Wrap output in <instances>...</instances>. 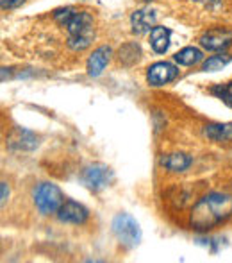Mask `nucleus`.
Instances as JSON below:
<instances>
[{
	"mask_svg": "<svg viewBox=\"0 0 232 263\" xmlns=\"http://www.w3.org/2000/svg\"><path fill=\"white\" fill-rule=\"evenodd\" d=\"M57 24L66 27L68 32V47L75 52L86 50L95 38L93 16L86 11H77L73 7H61L54 11Z\"/></svg>",
	"mask_w": 232,
	"mask_h": 263,
	"instance_id": "obj_1",
	"label": "nucleus"
},
{
	"mask_svg": "<svg viewBox=\"0 0 232 263\" xmlns=\"http://www.w3.org/2000/svg\"><path fill=\"white\" fill-rule=\"evenodd\" d=\"M232 215V197L225 194H209L193 206L189 217V224L197 231L218 226Z\"/></svg>",
	"mask_w": 232,
	"mask_h": 263,
	"instance_id": "obj_2",
	"label": "nucleus"
},
{
	"mask_svg": "<svg viewBox=\"0 0 232 263\" xmlns=\"http://www.w3.org/2000/svg\"><path fill=\"white\" fill-rule=\"evenodd\" d=\"M113 233L118 238V242L121 243L127 249H132L139 243L141 240V229H139V224L136 222L134 217H131L129 213H118L115 218H113Z\"/></svg>",
	"mask_w": 232,
	"mask_h": 263,
	"instance_id": "obj_3",
	"label": "nucleus"
},
{
	"mask_svg": "<svg viewBox=\"0 0 232 263\" xmlns=\"http://www.w3.org/2000/svg\"><path fill=\"white\" fill-rule=\"evenodd\" d=\"M34 202L36 208L41 211L43 215L57 213L59 208L65 202L61 190L52 183H41L38 184V188L34 190Z\"/></svg>",
	"mask_w": 232,
	"mask_h": 263,
	"instance_id": "obj_4",
	"label": "nucleus"
},
{
	"mask_svg": "<svg viewBox=\"0 0 232 263\" xmlns=\"http://www.w3.org/2000/svg\"><path fill=\"white\" fill-rule=\"evenodd\" d=\"M113 170L109 166L102 165V163H93L88 165L80 174V181L86 188H90L91 192H100L104 188H108L113 183Z\"/></svg>",
	"mask_w": 232,
	"mask_h": 263,
	"instance_id": "obj_5",
	"label": "nucleus"
},
{
	"mask_svg": "<svg viewBox=\"0 0 232 263\" xmlns=\"http://www.w3.org/2000/svg\"><path fill=\"white\" fill-rule=\"evenodd\" d=\"M232 43V31L229 29H209L207 32L200 36V45L205 50H211V52H218V50H225Z\"/></svg>",
	"mask_w": 232,
	"mask_h": 263,
	"instance_id": "obj_6",
	"label": "nucleus"
},
{
	"mask_svg": "<svg viewBox=\"0 0 232 263\" xmlns=\"http://www.w3.org/2000/svg\"><path fill=\"white\" fill-rule=\"evenodd\" d=\"M177 76H179V70H177L172 63H166V61L156 63V65L150 66L149 72H146V79H149V83L152 84V86H163V84L174 81Z\"/></svg>",
	"mask_w": 232,
	"mask_h": 263,
	"instance_id": "obj_7",
	"label": "nucleus"
},
{
	"mask_svg": "<svg viewBox=\"0 0 232 263\" xmlns=\"http://www.w3.org/2000/svg\"><path fill=\"white\" fill-rule=\"evenodd\" d=\"M88 215H90L88 210L75 201H65L57 211L59 220L68 222V224H84L88 220Z\"/></svg>",
	"mask_w": 232,
	"mask_h": 263,
	"instance_id": "obj_8",
	"label": "nucleus"
},
{
	"mask_svg": "<svg viewBox=\"0 0 232 263\" xmlns=\"http://www.w3.org/2000/svg\"><path fill=\"white\" fill-rule=\"evenodd\" d=\"M156 22H157V13L154 9H149V7L134 11L131 16L132 31L136 34H145V32L152 31L156 27Z\"/></svg>",
	"mask_w": 232,
	"mask_h": 263,
	"instance_id": "obj_9",
	"label": "nucleus"
},
{
	"mask_svg": "<svg viewBox=\"0 0 232 263\" xmlns=\"http://www.w3.org/2000/svg\"><path fill=\"white\" fill-rule=\"evenodd\" d=\"M7 142H9L11 149H16V151H32L38 147V138L31 131L22 127L14 129L9 135V138H7Z\"/></svg>",
	"mask_w": 232,
	"mask_h": 263,
	"instance_id": "obj_10",
	"label": "nucleus"
},
{
	"mask_svg": "<svg viewBox=\"0 0 232 263\" xmlns=\"http://www.w3.org/2000/svg\"><path fill=\"white\" fill-rule=\"evenodd\" d=\"M109 59H111V49L109 47H98L88 59V73L91 77H98L108 66Z\"/></svg>",
	"mask_w": 232,
	"mask_h": 263,
	"instance_id": "obj_11",
	"label": "nucleus"
},
{
	"mask_svg": "<svg viewBox=\"0 0 232 263\" xmlns=\"http://www.w3.org/2000/svg\"><path fill=\"white\" fill-rule=\"evenodd\" d=\"M170 36H172V31L168 27H156L150 31V45H152L154 52L157 54H164L170 47Z\"/></svg>",
	"mask_w": 232,
	"mask_h": 263,
	"instance_id": "obj_12",
	"label": "nucleus"
},
{
	"mask_svg": "<svg viewBox=\"0 0 232 263\" xmlns=\"http://www.w3.org/2000/svg\"><path fill=\"white\" fill-rule=\"evenodd\" d=\"M204 135L213 142H232V124H209L204 127Z\"/></svg>",
	"mask_w": 232,
	"mask_h": 263,
	"instance_id": "obj_13",
	"label": "nucleus"
},
{
	"mask_svg": "<svg viewBox=\"0 0 232 263\" xmlns=\"http://www.w3.org/2000/svg\"><path fill=\"white\" fill-rule=\"evenodd\" d=\"M161 163H163V166H166L170 172H184L186 168H189L191 158L184 153H174V154L164 156Z\"/></svg>",
	"mask_w": 232,
	"mask_h": 263,
	"instance_id": "obj_14",
	"label": "nucleus"
},
{
	"mask_svg": "<svg viewBox=\"0 0 232 263\" xmlns=\"http://www.w3.org/2000/svg\"><path fill=\"white\" fill-rule=\"evenodd\" d=\"M174 58H175V61L179 63V65L191 66V65H197V63L204 58V54H202V50H198L197 47H186V49L179 50Z\"/></svg>",
	"mask_w": 232,
	"mask_h": 263,
	"instance_id": "obj_15",
	"label": "nucleus"
},
{
	"mask_svg": "<svg viewBox=\"0 0 232 263\" xmlns=\"http://www.w3.org/2000/svg\"><path fill=\"white\" fill-rule=\"evenodd\" d=\"M230 59L232 58H230V55H227V54L213 55V58H209L207 61L204 63L202 70H204V72H216V70H222L225 65H229Z\"/></svg>",
	"mask_w": 232,
	"mask_h": 263,
	"instance_id": "obj_16",
	"label": "nucleus"
},
{
	"mask_svg": "<svg viewBox=\"0 0 232 263\" xmlns=\"http://www.w3.org/2000/svg\"><path fill=\"white\" fill-rule=\"evenodd\" d=\"M211 93L216 95L218 99H222L229 106H232V81L229 84H218V86L211 88Z\"/></svg>",
	"mask_w": 232,
	"mask_h": 263,
	"instance_id": "obj_17",
	"label": "nucleus"
},
{
	"mask_svg": "<svg viewBox=\"0 0 232 263\" xmlns=\"http://www.w3.org/2000/svg\"><path fill=\"white\" fill-rule=\"evenodd\" d=\"M22 4H24V0H0L2 9H14V7L22 6Z\"/></svg>",
	"mask_w": 232,
	"mask_h": 263,
	"instance_id": "obj_18",
	"label": "nucleus"
},
{
	"mask_svg": "<svg viewBox=\"0 0 232 263\" xmlns=\"http://www.w3.org/2000/svg\"><path fill=\"white\" fill-rule=\"evenodd\" d=\"M7 195H9V190H7V183H2V206H6Z\"/></svg>",
	"mask_w": 232,
	"mask_h": 263,
	"instance_id": "obj_19",
	"label": "nucleus"
},
{
	"mask_svg": "<svg viewBox=\"0 0 232 263\" xmlns=\"http://www.w3.org/2000/svg\"><path fill=\"white\" fill-rule=\"evenodd\" d=\"M146 2H152V0H146Z\"/></svg>",
	"mask_w": 232,
	"mask_h": 263,
	"instance_id": "obj_20",
	"label": "nucleus"
}]
</instances>
